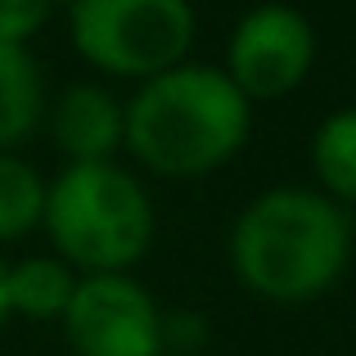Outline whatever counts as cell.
I'll return each instance as SVG.
<instances>
[{"mask_svg": "<svg viewBox=\"0 0 356 356\" xmlns=\"http://www.w3.org/2000/svg\"><path fill=\"white\" fill-rule=\"evenodd\" d=\"M230 270L252 298L302 307L325 298L352 261V217L307 185L257 194L230 226Z\"/></svg>", "mask_w": 356, "mask_h": 356, "instance_id": "6da1fadb", "label": "cell"}, {"mask_svg": "<svg viewBox=\"0 0 356 356\" xmlns=\"http://www.w3.org/2000/svg\"><path fill=\"white\" fill-rule=\"evenodd\" d=\"M127 154L167 181H194L248 145L252 104L212 63H176L127 99Z\"/></svg>", "mask_w": 356, "mask_h": 356, "instance_id": "7a4b0ae2", "label": "cell"}, {"mask_svg": "<svg viewBox=\"0 0 356 356\" xmlns=\"http://www.w3.org/2000/svg\"><path fill=\"white\" fill-rule=\"evenodd\" d=\"M41 230L63 266L77 275H127L158 230L154 199L122 163L63 167L45 181Z\"/></svg>", "mask_w": 356, "mask_h": 356, "instance_id": "3957f363", "label": "cell"}, {"mask_svg": "<svg viewBox=\"0 0 356 356\" xmlns=\"http://www.w3.org/2000/svg\"><path fill=\"white\" fill-rule=\"evenodd\" d=\"M68 36L95 72L149 81L190 59L199 14L190 0H77Z\"/></svg>", "mask_w": 356, "mask_h": 356, "instance_id": "277c9868", "label": "cell"}, {"mask_svg": "<svg viewBox=\"0 0 356 356\" xmlns=\"http://www.w3.org/2000/svg\"><path fill=\"white\" fill-rule=\"evenodd\" d=\"M316 54H321V36L312 18L284 0H261L235 23L221 72L235 81L248 104H266L293 95L312 77Z\"/></svg>", "mask_w": 356, "mask_h": 356, "instance_id": "5b68a950", "label": "cell"}, {"mask_svg": "<svg viewBox=\"0 0 356 356\" xmlns=\"http://www.w3.org/2000/svg\"><path fill=\"white\" fill-rule=\"evenodd\" d=\"M77 356H163V307L136 275H77L59 316Z\"/></svg>", "mask_w": 356, "mask_h": 356, "instance_id": "8992f818", "label": "cell"}, {"mask_svg": "<svg viewBox=\"0 0 356 356\" xmlns=\"http://www.w3.org/2000/svg\"><path fill=\"white\" fill-rule=\"evenodd\" d=\"M50 145L63 154V167L81 163H118L127 149V108L108 86L77 81L54 104H45Z\"/></svg>", "mask_w": 356, "mask_h": 356, "instance_id": "52a82bcc", "label": "cell"}, {"mask_svg": "<svg viewBox=\"0 0 356 356\" xmlns=\"http://www.w3.org/2000/svg\"><path fill=\"white\" fill-rule=\"evenodd\" d=\"M45 122V77L27 45L0 41V154H14Z\"/></svg>", "mask_w": 356, "mask_h": 356, "instance_id": "ba28073f", "label": "cell"}, {"mask_svg": "<svg viewBox=\"0 0 356 356\" xmlns=\"http://www.w3.org/2000/svg\"><path fill=\"white\" fill-rule=\"evenodd\" d=\"M9 316H27V321H59L68 307L72 289H77V270L63 266L54 252H36L9 266Z\"/></svg>", "mask_w": 356, "mask_h": 356, "instance_id": "9c48e42d", "label": "cell"}, {"mask_svg": "<svg viewBox=\"0 0 356 356\" xmlns=\"http://www.w3.org/2000/svg\"><path fill=\"white\" fill-rule=\"evenodd\" d=\"M312 172L325 199L343 208L356 203V104L334 108L312 131Z\"/></svg>", "mask_w": 356, "mask_h": 356, "instance_id": "30bf717a", "label": "cell"}, {"mask_svg": "<svg viewBox=\"0 0 356 356\" xmlns=\"http://www.w3.org/2000/svg\"><path fill=\"white\" fill-rule=\"evenodd\" d=\"M45 217V176L23 154H0V243L27 239Z\"/></svg>", "mask_w": 356, "mask_h": 356, "instance_id": "8fae6325", "label": "cell"}, {"mask_svg": "<svg viewBox=\"0 0 356 356\" xmlns=\"http://www.w3.org/2000/svg\"><path fill=\"white\" fill-rule=\"evenodd\" d=\"M208 343H212V321L203 312H190V307L163 312V352H172V356H203Z\"/></svg>", "mask_w": 356, "mask_h": 356, "instance_id": "7c38bea8", "label": "cell"}, {"mask_svg": "<svg viewBox=\"0 0 356 356\" xmlns=\"http://www.w3.org/2000/svg\"><path fill=\"white\" fill-rule=\"evenodd\" d=\"M54 14V0H0V41L27 45Z\"/></svg>", "mask_w": 356, "mask_h": 356, "instance_id": "4fadbf2b", "label": "cell"}, {"mask_svg": "<svg viewBox=\"0 0 356 356\" xmlns=\"http://www.w3.org/2000/svg\"><path fill=\"white\" fill-rule=\"evenodd\" d=\"M5 280H9V261L0 257V330H5V321H9V284Z\"/></svg>", "mask_w": 356, "mask_h": 356, "instance_id": "5bb4252c", "label": "cell"}, {"mask_svg": "<svg viewBox=\"0 0 356 356\" xmlns=\"http://www.w3.org/2000/svg\"><path fill=\"white\" fill-rule=\"evenodd\" d=\"M59 5H63V9H68V5H77V0H54V9H59Z\"/></svg>", "mask_w": 356, "mask_h": 356, "instance_id": "9a60e30c", "label": "cell"}, {"mask_svg": "<svg viewBox=\"0 0 356 356\" xmlns=\"http://www.w3.org/2000/svg\"><path fill=\"white\" fill-rule=\"evenodd\" d=\"M163 356H172V352H163Z\"/></svg>", "mask_w": 356, "mask_h": 356, "instance_id": "2e32d148", "label": "cell"}]
</instances>
